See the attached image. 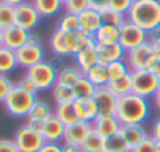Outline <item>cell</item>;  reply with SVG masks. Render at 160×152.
Instances as JSON below:
<instances>
[{
  "mask_svg": "<svg viewBox=\"0 0 160 152\" xmlns=\"http://www.w3.org/2000/svg\"><path fill=\"white\" fill-rule=\"evenodd\" d=\"M122 125L127 124H144L151 116V104L149 99L137 96L133 93L119 97L116 115Z\"/></svg>",
  "mask_w": 160,
  "mask_h": 152,
  "instance_id": "6da1fadb",
  "label": "cell"
},
{
  "mask_svg": "<svg viewBox=\"0 0 160 152\" xmlns=\"http://www.w3.org/2000/svg\"><path fill=\"white\" fill-rule=\"evenodd\" d=\"M126 19L146 30L148 33H152L160 25V2L158 0H133Z\"/></svg>",
  "mask_w": 160,
  "mask_h": 152,
  "instance_id": "7a4b0ae2",
  "label": "cell"
},
{
  "mask_svg": "<svg viewBox=\"0 0 160 152\" xmlns=\"http://www.w3.org/2000/svg\"><path fill=\"white\" fill-rule=\"evenodd\" d=\"M36 94L25 91L24 88H21L19 85H14V88L11 90V93L8 94V97L5 99V108L11 116L16 118H27L33 104L36 102Z\"/></svg>",
  "mask_w": 160,
  "mask_h": 152,
  "instance_id": "3957f363",
  "label": "cell"
},
{
  "mask_svg": "<svg viewBox=\"0 0 160 152\" xmlns=\"http://www.w3.org/2000/svg\"><path fill=\"white\" fill-rule=\"evenodd\" d=\"M27 77L36 85L38 91H46L52 90L57 85V77H58V69L55 67L53 63L50 61H41L32 67L27 69Z\"/></svg>",
  "mask_w": 160,
  "mask_h": 152,
  "instance_id": "277c9868",
  "label": "cell"
},
{
  "mask_svg": "<svg viewBox=\"0 0 160 152\" xmlns=\"http://www.w3.org/2000/svg\"><path fill=\"white\" fill-rule=\"evenodd\" d=\"M130 75H132V93L144 99H152V96L160 86V79L146 69L132 71Z\"/></svg>",
  "mask_w": 160,
  "mask_h": 152,
  "instance_id": "5b68a950",
  "label": "cell"
},
{
  "mask_svg": "<svg viewBox=\"0 0 160 152\" xmlns=\"http://www.w3.org/2000/svg\"><path fill=\"white\" fill-rule=\"evenodd\" d=\"M13 140L21 152H38L46 144L42 133L35 130L28 124H24L22 127H19L16 130Z\"/></svg>",
  "mask_w": 160,
  "mask_h": 152,
  "instance_id": "8992f818",
  "label": "cell"
},
{
  "mask_svg": "<svg viewBox=\"0 0 160 152\" xmlns=\"http://www.w3.org/2000/svg\"><path fill=\"white\" fill-rule=\"evenodd\" d=\"M149 41V33L143 28H140L138 25L132 24L130 21H124V24L119 27V44L122 46V49L127 52L130 49H135L144 42Z\"/></svg>",
  "mask_w": 160,
  "mask_h": 152,
  "instance_id": "52a82bcc",
  "label": "cell"
},
{
  "mask_svg": "<svg viewBox=\"0 0 160 152\" xmlns=\"http://www.w3.org/2000/svg\"><path fill=\"white\" fill-rule=\"evenodd\" d=\"M39 21H41V14L38 13V10L35 8V5L30 0L22 5L14 7V25L27 32H32L33 28L38 27Z\"/></svg>",
  "mask_w": 160,
  "mask_h": 152,
  "instance_id": "ba28073f",
  "label": "cell"
},
{
  "mask_svg": "<svg viewBox=\"0 0 160 152\" xmlns=\"http://www.w3.org/2000/svg\"><path fill=\"white\" fill-rule=\"evenodd\" d=\"M154 50H155V47H154V44L151 42V39H149L148 42H144V44L135 47V49L127 50L124 60H126V63L129 64L130 72H132V71L144 69V66H146L149 56L154 53Z\"/></svg>",
  "mask_w": 160,
  "mask_h": 152,
  "instance_id": "9c48e42d",
  "label": "cell"
},
{
  "mask_svg": "<svg viewBox=\"0 0 160 152\" xmlns=\"http://www.w3.org/2000/svg\"><path fill=\"white\" fill-rule=\"evenodd\" d=\"M44 49L41 44H25L22 46L21 49L16 50V60H18V64L28 69L41 61H44Z\"/></svg>",
  "mask_w": 160,
  "mask_h": 152,
  "instance_id": "30bf717a",
  "label": "cell"
},
{
  "mask_svg": "<svg viewBox=\"0 0 160 152\" xmlns=\"http://www.w3.org/2000/svg\"><path fill=\"white\" fill-rule=\"evenodd\" d=\"M93 99L96 101L98 105V111L99 116H110V115H116V108H118V102L119 97H116L107 86L98 88Z\"/></svg>",
  "mask_w": 160,
  "mask_h": 152,
  "instance_id": "8fae6325",
  "label": "cell"
},
{
  "mask_svg": "<svg viewBox=\"0 0 160 152\" xmlns=\"http://www.w3.org/2000/svg\"><path fill=\"white\" fill-rule=\"evenodd\" d=\"M91 130H93V124L91 122H87V121H77V122H74L71 125H66L63 143L82 146V143L91 133Z\"/></svg>",
  "mask_w": 160,
  "mask_h": 152,
  "instance_id": "7c38bea8",
  "label": "cell"
},
{
  "mask_svg": "<svg viewBox=\"0 0 160 152\" xmlns=\"http://www.w3.org/2000/svg\"><path fill=\"white\" fill-rule=\"evenodd\" d=\"M96 52H98L99 63L104 64V66H108L113 61L124 60V56H126V50L122 49V46L119 42H113V44H96Z\"/></svg>",
  "mask_w": 160,
  "mask_h": 152,
  "instance_id": "4fadbf2b",
  "label": "cell"
},
{
  "mask_svg": "<svg viewBox=\"0 0 160 152\" xmlns=\"http://www.w3.org/2000/svg\"><path fill=\"white\" fill-rule=\"evenodd\" d=\"M74 61H75V66L83 72V75L99 63L98 60V52H96V41L90 42L87 47H83L80 52H77L74 55Z\"/></svg>",
  "mask_w": 160,
  "mask_h": 152,
  "instance_id": "5bb4252c",
  "label": "cell"
},
{
  "mask_svg": "<svg viewBox=\"0 0 160 152\" xmlns=\"http://www.w3.org/2000/svg\"><path fill=\"white\" fill-rule=\"evenodd\" d=\"M28 38H30V32H27L18 25H11L3 30V46L14 52L18 49H21L22 46H25Z\"/></svg>",
  "mask_w": 160,
  "mask_h": 152,
  "instance_id": "9a60e30c",
  "label": "cell"
},
{
  "mask_svg": "<svg viewBox=\"0 0 160 152\" xmlns=\"http://www.w3.org/2000/svg\"><path fill=\"white\" fill-rule=\"evenodd\" d=\"M93 130L98 132L101 136L104 138H108V136H113L116 133H119L122 124L119 122V119L115 116V115H110V116H98L93 122Z\"/></svg>",
  "mask_w": 160,
  "mask_h": 152,
  "instance_id": "2e32d148",
  "label": "cell"
},
{
  "mask_svg": "<svg viewBox=\"0 0 160 152\" xmlns=\"http://www.w3.org/2000/svg\"><path fill=\"white\" fill-rule=\"evenodd\" d=\"M119 133L124 138V141L130 146V149L138 146L140 143H143L146 138L151 136V133L146 130L144 124H127V125H122Z\"/></svg>",
  "mask_w": 160,
  "mask_h": 152,
  "instance_id": "e0dca14e",
  "label": "cell"
},
{
  "mask_svg": "<svg viewBox=\"0 0 160 152\" xmlns=\"http://www.w3.org/2000/svg\"><path fill=\"white\" fill-rule=\"evenodd\" d=\"M78 22H80V30H82L85 35L93 38L94 33L102 25V16H101L99 11H96L93 8H88L83 13L78 14Z\"/></svg>",
  "mask_w": 160,
  "mask_h": 152,
  "instance_id": "ac0fdd59",
  "label": "cell"
},
{
  "mask_svg": "<svg viewBox=\"0 0 160 152\" xmlns=\"http://www.w3.org/2000/svg\"><path fill=\"white\" fill-rule=\"evenodd\" d=\"M64 129H66V125H64L55 115H52V116L44 122V127H42L41 133H42L46 143H60V141H63Z\"/></svg>",
  "mask_w": 160,
  "mask_h": 152,
  "instance_id": "d6986e66",
  "label": "cell"
},
{
  "mask_svg": "<svg viewBox=\"0 0 160 152\" xmlns=\"http://www.w3.org/2000/svg\"><path fill=\"white\" fill-rule=\"evenodd\" d=\"M74 107H75V111H77V116H78L80 121L93 122L99 116L98 105H96V101L93 97H88V99H75L74 101Z\"/></svg>",
  "mask_w": 160,
  "mask_h": 152,
  "instance_id": "ffe728a7",
  "label": "cell"
},
{
  "mask_svg": "<svg viewBox=\"0 0 160 152\" xmlns=\"http://www.w3.org/2000/svg\"><path fill=\"white\" fill-rule=\"evenodd\" d=\"M41 14V17H52L64 10L63 0H30Z\"/></svg>",
  "mask_w": 160,
  "mask_h": 152,
  "instance_id": "44dd1931",
  "label": "cell"
},
{
  "mask_svg": "<svg viewBox=\"0 0 160 152\" xmlns=\"http://www.w3.org/2000/svg\"><path fill=\"white\" fill-rule=\"evenodd\" d=\"M52 115H53L52 107H50L46 101L38 99V101L33 104V107H32V110H30V113H28V116H27V122H44V121H47Z\"/></svg>",
  "mask_w": 160,
  "mask_h": 152,
  "instance_id": "7402d4cb",
  "label": "cell"
},
{
  "mask_svg": "<svg viewBox=\"0 0 160 152\" xmlns=\"http://www.w3.org/2000/svg\"><path fill=\"white\" fill-rule=\"evenodd\" d=\"M49 46H50V50L57 55V56H71L69 53V49H68V41H66V33L55 28L53 33L50 35V39H49Z\"/></svg>",
  "mask_w": 160,
  "mask_h": 152,
  "instance_id": "603a6c76",
  "label": "cell"
},
{
  "mask_svg": "<svg viewBox=\"0 0 160 152\" xmlns=\"http://www.w3.org/2000/svg\"><path fill=\"white\" fill-rule=\"evenodd\" d=\"M93 39L96 41V44H113V42H118L119 41V27L102 24L101 28L94 33Z\"/></svg>",
  "mask_w": 160,
  "mask_h": 152,
  "instance_id": "cb8c5ba5",
  "label": "cell"
},
{
  "mask_svg": "<svg viewBox=\"0 0 160 152\" xmlns=\"http://www.w3.org/2000/svg\"><path fill=\"white\" fill-rule=\"evenodd\" d=\"M85 77L96 86V88H102V86H107L108 82H110V77H108V71H107V66L98 63L96 66H93L87 74Z\"/></svg>",
  "mask_w": 160,
  "mask_h": 152,
  "instance_id": "d4e9b609",
  "label": "cell"
},
{
  "mask_svg": "<svg viewBox=\"0 0 160 152\" xmlns=\"http://www.w3.org/2000/svg\"><path fill=\"white\" fill-rule=\"evenodd\" d=\"M83 77V72L80 71L75 64L72 66H64L61 69H58V77H57V83L64 85V86H72L78 79Z\"/></svg>",
  "mask_w": 160,
  "mask_h": 152,
  "instance_id": "484cf974",
  "label": "cell"
},
{
  "mask_svg": "<svg viewBox=\"0 0 160 152\" xmlns=\"http://www.w3.org/2000/svg\"><path fill=\"white\" fill-rule=\"evenodd\" d=\"M53 115L64 124V125H71L78 119L77 116V111H75V107H74V102H68V104H61V105H57L55 110H53Z\"/></svg>",
  "mask_w": 160,
  "mask_h": 152,
  "instance_id": "4316f807",
  "label": "cell"
},
{
  "mask_svg": "<svg viewBox=\"0 0 160 152\" xmlns=\"http://www.w3.org/2000/svg\"><path fill=\"white\" fill-rule=\"evenodd\" d=\"M18 60H16V52L2 46L0 47V74H10L18 67Z\"/></svg>",
  "mask_w": 160,
  "mask_h": 152,
  "instance_id": "83f0119b",
  "label": "cell"
},
{
  "mask_svg": "<svg viewBox=\"0 0 160 152\" xmlns=\"http://www.w3.org/2000/svg\"><path fill=\"white\" fill-rule=\"evenodd\" d=\"M71 88H72V93H74V97H75V99H88V97H93L94 93H96V90H98V88L85 77V75H83L82 79H78Z\"/></svg>",
  "mask_w": 160,
  "mask_h": 152,
  "instance_id": "f1b7e54d",
  "label": "cell"
},
{
  "mask_svg": "<svg viewBox=\"0 0 160 152\" xmlns=\"http://www.w3.org/2000/svg\"><path fill=\"white\" fill-rule=\"evenodd\" d=\"M107 88L116 96V97H124L127 94L132 93V75H126L122 79H118V80H110Z\"/></svg>",
  "mask_w": 160,
  "mask_h": 152,
  "instance_id": "f546056e",
  "label": "cell"
},
{
  "mask_svg": "<svg viewBox=\"0 0 160 152\" xmlns=\"http://www.w3.org/2000/svg\"><path fill=\"white\" fill-rule=\"evenodd\" d=\"M104 141H105L104 136L91 130V133L85 138L80 147H82V152H104Z\"/></svg>",
  "mask_w": 160,
  "mask_h": 152,
  "instance_id": "4dcf8cb0",
  "label": "cell"
},
{
  "mask_svg": "<svg viewBox=\"0 0 160 152\" xmlns=\"http://www.w3.org/2000/svg\"><path fill=\"white\" fill-rule=\"evenodd\" d=\"M130 146L124 141L121 133L105 138L104 141V152H130Z\"/></svg>",
  "mask_w": 160,
  "mask_h": 152,
  "instance_id": "1f68e13d",
  "label": "cell"
},
{
  "mask_svg": "<svg viewBox=\"0 0 160 152\" xmlns=\"http://www.w3.org/2000/svg\"><path fill=\"white\" fill-rule=\"evenodd\" d=\"M57 28L64 32V33H74V32H78L80 30V22H78V16L77 14H71V13H64L58 24H57Z\"/></svg>",
  "mask_w": 160,
  "mask_h": 152,
  "instance_id": "d6a6232c",
  "label": "cell"
},
{
  "mask_svg": "<svg viewBox=\"0 0 160 152\" xmlns=\"http://www.w3.org/2000/svg\"><path fill=\"white\" fill-rule=\"evenodd\" d=\"M52 97H53V101H55L57 105H61V104H68V102H74L75 101L74 93H72V88L71 86L60 85V83H57L52 88Z\"/></svg>",
  "mask_w": 160,
  "mask_h": 152,
  "instance_id": "836d02e7",
  "label": "cell"
},
{
  "mask_svg": "<svg viewBox=\"0 0 160 152\" xmlns=\"http://www.w3.org/2000/svg\"><path fill=\"white\" fill-rule=\"evenodd\" d=\"M107 71H108L110 80H118V79H122V77H126V75L130 74V67L126 63V60H119V61L110 63L107 66Z\"/></svg>",
  "mask_w": 160,
  "mask_h": 152,
  "instance_id": "e575fe53",
  "label": "cell"
},
{
  "mask_svg": "<svg viewBox=\"0 0 160 152\" xmlns=\"http://www.w3.org/2000/svg\"><path fill=\"white\" fill-rule=\"evenodd\" d=\"M14 25V7L0 0V28L5 30Z\"/></svg>",
  "mask_w": 160,
  "mask_h": 152,
  "instance_id": "d590c367",
  "label": "cell"
},
{
  "mask_svg": "<svg viewBox=\"0 0 160 152\" xmlns=\"http://www.w3.org/2000/svg\"><path fill=\"white\" fill-rule=\"evenodd\" d=\"M101 16H102V24L115 25V27H121L126 21L124 14H121L118 11H113L112 8H105L104 11H101Z\"/></svg>",
  "mask_w": 160,
  "mask_h": 152,
  "instance_id": "8d00e7d4",
  "label": "cell"
},
{
  "mask_svg": "<svg viewBox=\"0 0 160 152\" xmlns=\"http://www.w3.org/2000/svg\"><path fill=\"white\" fill-rule=\"evenodd\" d=\"M88 8H90V0H68V2H64V13L78 16Z\"/></svg>",
  "mask_w": 160,
  "mask_h": 152,
  "instance_id": "74e56055",
  "label": "cell"
},
{
  "mask_svg": "<svg viewBox=\"0 0 160 152\" xmlns=\"http://www.w3.org/2000/svg\"><path fill=\"white\" fill-rule=\"evenodd\" d=\"M130 152H160V143H157L152 136H149L138 146L132 147Z\"/></svg>",
  "mask_w": 160,
  "mask_h": 152,
  "instance_id": "f35d334b",
  "label": "cell"
},
{
  "mask_svg": "<svg viewBox=\"0 0 160 152\" xmlns=\"http://www.w3.org/2000/svg\"><path fill=\"white\" fill-rule=\"evenodd\" d=\"M13 88H14V83L11 82V79L7 74H0V102H5V99L8 97Z\"/></svg>",
  "mask_w": 160,
  "mask_h": 152,
  "instance_id": "ab89813d",
  "label": "cell"
},
{
  "mask_svg": "<svg viewBox=\"0 0 160 152\" xmlns=\"http://www.w3.org/2000/svg\"><path fill=\"white\" fill-rule=\"evenodd\" d=\"M144 69H146V71H149L151 74H154L155 77H158V79H160V52L154 50V53L149 56V60H148V63H146Z\"/></svg>",
  "mask_w": 160,
  "mask_h": 152,
  "instance_id": "60d3db41",
  "label": "cell"
},
{
  "mask_svg": "<svg viewBox=\"0 0 160 152\" xmlns=\"http://www.w3.org/2000/svg\"><path fill=\"white\" fill-rule=\"evenodd\" d=\"M132 3H133V0H108V8H112L113 11H118V13L127 16Z\"/></svg>",
  "mask_w": 160,
  "mask_h": 152,
  "instance_id": "b9f144b4",
  "label": "cell"
},
{
  "mask_svg": "<svg viewBox=\"0 0 160 152\" xmlns=\"http://www.w3.org/2000/svg\"><path fill=\"white\" fill-rule=\"evenodd\" d=\"M0 152H21L14 143V140L10 138H0Z\"/></svg>",
  "mask_w": 160,
  "mask_h": 152,
  "instance_id": "7bdbcfd3",
  "label": "cell"
},
{
  "mask_svg": "<svg viewBox=\"0 0 160 152\" xmlns=\"http://www.w3.org/2000/svg\"><path fill=\"white\" fill-rule=\"evenodd\" d=\"M18 85H19L21 88H24L25 91H28V93H33V94H36V93H38L36 85H35V83H33V82H32L28 77H27V75H25V77H24V79H22V80H21Z\"/></svg>",
  "mask_w": 160,
  "mask_h": 152,
  "instance_id": "ee69618b",
  "label": "cell"
},
{
  "mask_svg": "<svg viewBox=\"0 0 160 152\" xmlns=\"http://www.w3.org/2000/svg\"><path fill=\"white\" fill-rule=\"evenodd\" d=\"M38 152H63V146L60 143H46Z\"/></svg>",
  "mask_w": 160,
  "mask_h": 152,
  "instance_id": "f6af8a7d",
  "label": "cell"
},
{
  "mask_svg": "<svg viewBox=\"0 0 160 152\" xmlns=\"http://www.w3.org/2000/svg\"><path fill=\"white\" fill-rule=\"evenodd\" d=\"M151 136L157 143H160V115H158V118H155V121L151 125Z\"/></svg>",
  "mask_w": 160,
  "mask_h": 152,
  "instance_id": "bcb514c9",
  "label": "cell"
},
{
  "mask_svg": "<svg viewBox=\"0 0 160 152\" xmlns=\"http://www.w3.org/2000/svg\"><path fill=\"white\" fill-rule=\"evenodd\" d=\"M90 8L101 13L105 8H108V0H90Z\"/></svg>",
  "mask_w": 160,
  "mask_h": 152,
  "instance_id": "7dc6e473",
  "label": "cell"
},
{
  "mask_svg": "<svg viewBox=\"0 0 160 152\" xmlns=\"http://www.w3.org/2000/svg\"><path fill=\"white\" fill-rule=\"evenodd\" d=\"M63 152H82V147L80 146H75V144H66L63 143Z\"/></svg>",
  "mask_w": 160,
  "mask_h": 152,
  "instance_id": "c3c4849f",
  "label": "cell"
},
{
  "mask_svg": "<svg viewBox=\"0 0 160 152\" xmlns=\"http://www.w3.org/2000/svg\"><path fill=\"white\" fill-rule=\"evenodd\" d=\"M152 105L157 108V111H160V86H158V90L155 91V94L152 96Z\"/></svg>",
  "mask_w": 160,
  "mask_h": 152,
  "instance_id": "681fc988",
  "label": "cell"
},
{
  "mask_svg": "<svg viewBox=\"0 0 160 152\" xmlns=\"http://www.w3.org/2000/svg\"><path fill=\"white\" fill-rule=\"evenodd\" d=\"M149 39H151V41H160V25H158L152 33H149Z\"/></svg>",
  "mask_w": 160,
  "mask_h": 152,
  "instance_id": "f907efd6",
  "label": "cell"
},
{
  "mask_svg": "<svg viewBox=\"0 0 160 152\" xmlns=\"http://www.w3.org/2000/svg\"><path fill=\"white\" fill-rule=\"evenodd\" d=\"M2 2H5V3H8L11 7H18V5H22V3L28 2V0H2Z\"/></svg>",
  "mask_w": 160,
  "mask_h": 152,
  "instance_id": "816d5d0a",
  "label": "cell"
},
{
  "mask_svg": "<svg viewBox=\"0 0 160 152\" xmlns=\"http://www.w3.org/2000/svg\"><path fill=\"white\" fill-rule=\"evenodd\" d=\"M152 44H154V47H155V50L157 52H160V41H151Z\"/></svg>",
  "mask_w": 160,
  "mask_h": 152,
  "instance_id": "f5cc1de1",
  "label": "cell"
},
{
  "mask_svg": "<svg viewBox=\"0 0 160 152\" xmlns=\"http://www.w3.org/2000/svg\"><path fill=\"white\" fill-rule=\"evenodd\" d=\"M3 46V30L0 28V47Z\"/></svg>",
  "mask_w": 160,
  "mask_h": 152,
  "instance_id": "db71d44e",
  "label": "cell"
},
{
  "mask_svg": "<svg viewBox=\"0 0 160 152\" xmlns=\"http://www.w3.org/2000/svg\"><path fill=\"white\" fill-rule=\"evenodd\" d=\"M64 2H68V0H63V3H64Z\"/></svg>",
  "mask_w": 160,
  "mask_h": 152,
  "instance_id": "11a10c76",
  "label": "cell"
},
{
  "mask_svg": "<svg viewBox=\"0 0 160 152\" xmlns=\"http://www.w3.org/2000/svg\"><path fill=\"white\" fill-rule=\"evenodd\" d=\"M158 2H160V0H158Z\"/></svg>",
  "mask_w": 160,
  "mask_h": 152,
  "instance_id": "9f6ffc18",
  "label": "cell"
}]
</instances>
